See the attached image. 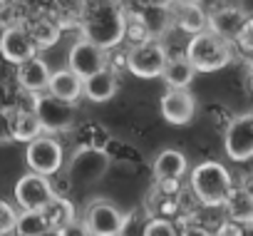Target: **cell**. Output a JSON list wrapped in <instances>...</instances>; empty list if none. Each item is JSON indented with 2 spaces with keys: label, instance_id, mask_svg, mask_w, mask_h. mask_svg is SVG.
Returning a JSON list of instances; mask_svg holds the SVG:
<instances>
[{
  "label": "cell",
  "instance_id": "18",
  "mask_svg": "<svg viewBox=\"0 0 253 236\" xmlns=\"http://www.w3.org/2000/svg\"><path fill=\"white\" fill-rule=\"evenodd\" d=\"M186 172H189V162H186L184 152H179V149H164L154 159L157 182H179Z\"/></svg>",
  "mask_w": 253,
  "mask_h": 236
},
{
  "label": "cell",
  "instance_id": "10",
  "mask_svg": "<svg viewBox=\"0 0 253 236\" xmlns=\"http://www.w3.org/2000/svg\"><path fill=\"white\" fill-rule=\"evenodd\" d=\"M55 196L52 182L47 177L40 174H23L15 182V204L20 206V211H42Z\"/></svg>",
  "mask_w": 253,
  "mask_h": 236
},
{
  "label": "cell",
  "instance_id": "7",
  "mask_svg": "<svg viewBox=\"0 0 253 236\" xmlns=\"http://www.w3.org/2000/svg\"><path fill=\"white\" fill-rule=\"evenodd\" d=\"M167 62H169V52L159 40H147V43L132 45L129 52H126V70L142 80L162 77Z\"/></svg>",
  "mask_w": 253,
  "mask_h": 236
},
{
  "label": "cell",
  "instance_id": "21",
  "mask_svg": "<svg viewBox=\"0 0 253 236\" xmlns=\"http://www.w3.org/2000/svg\"><path fill=\"white\" fill-rule=\"evenodd\" d=\"M223 209H226V219L233 221V224H238V226H246V224L253 221V199L241 187L233 189V194L228 196V201L223 204Z\"/></svg>",
  "mask_w": 253,
  "mask_h": 236
},
{
  "label": "cell",
  "instance_id": "1",
  "mask_svg": "<svg viewBox=\"0 0 253 236\" xmlns=\"http://www.w3.org/2000/svg\"><path fill=\"white\" fill-rule=\"evenodd\" d=\"M126 13L112 0H94L82 18V38L102 50H112L124 40Z\"/></svg>",
  "mask_w": 253,
  "mask_h": 236
},
{
  "label": "cell",
  "instance_id": "22",
  "mask_svg": "<svg viewBox=\"0 0 253 236\" xmlns=\"http://www.w3.org/2000/svg\"><path fill=\"white\" fill-rule=\"evenodd\" d=\"M45 219H47V226L50 229H57L62 231L67 224H72L77 216H75V204L70 196H52V201L42 209Z\"/></svg>",
  "mask_w": 253,
  "mask_h": 236
},
{
  "label": "cell",
  "instance_id": "23",
  "mask_svg": "<svg viewBox=\"0 0 253 236\" xmlns=\"http://www.w3.org/2000/svg\"><path fill=\"white\" fill-rule=\"evenodd\" d=\"M25 28H28V33H30V38H33V43H35L38 50L52 47V45L60 40V35H62L60 25H57L55 20H50V18H38V20H33V23L25 25Z\"/></svg>",
  "mask_w": 253,
  "mask_h": 236
},
{
  "label": "cell",
  "instance_id": "32",
  "mask_svg": "<svg viewBox=\"0 0 253 236\" xmlns=\"http://www.w3.org/2000/svg\"><path fill=\"white\" fill-rule=\"evenodd\" d=\"M179 236H213V234L204 229L201 224H186L184 229H179Z\"/></svg>",
  "mask_w": 253,
  "mask_h": 236
},
{
  "label": "cell",
  "instance_id": "24",
  "mask_svg": "<svg viewBox=\"0 0 253 236\" xmlns=\"http://www.w3.org/2000/svg\"><path fill=\"white\" fill-rule=\"evenodd\" d=\"M171 13H174L176 25H179L186 35H191V38L209 30V15H206L201 8H176V5H174Z\"/></svg>",
  "mask_w": 253,
  "mask_h": 236
},
{
  "label": "cell",
  "instance_id": "15",
  "mask_svg": "<svg viewBox=\"0 0 253 236\" xmlns=\"http://www.w3.org/2000/svg\"><path fill=\"white\" fill-rule=\"evenodd\" d=\"M246 20H248V15L241 8L226 5V8H218L216 13L209 15V30L216 33L218 38L228 40V43H236L241 28L246 25Z\"/></svg>",
  "mask_w": 253,
  "mask_h": 236
},
{
  "label": "cell",
  "instance_id": "4",
  "mask_svg": "<svg viewBox=\"0 0 253 236\" xmlns=\"http://www.w3.org/2000/svg\"><path fill=\"white\" fill-rule=\"evenodd\" d=\"M112 164V157L104 147H80L67 162L70 189H87L97 184Z\"/></svg>",
  "mask_w": 253,
  "mask_h": 236
},
{
  "label": "cell",
  "instance_id": "27",
  "mask_svg": "<svg viewBox=\"0 0 253 236\" xmlns=\"http://www.w3.org/2000/svg\"><path fill=\"white\" fill-rule=\"evenodd\" d=\"M142 236H179V229L169 219L152 216V219H147V224L142 229Z\"/></svg>",
  "mask_w": 253,
  "mask_h": 236
},
{
  "label": "cell",
  "instance_id": "29",
  "mask_svg": "<svg viewBox=\"0 0 253 236\" xmlns=\"http://www.w3.org/2000/svg\"><path fill=\"white\" fill-rule=\"evenodd\" d=\"M10 142H15L13 114H10V107H0V144H10Z\"/></svg>",
  "mask_w": 253,
  "mask_h": 236
},
{
  "label": "cell",
  "instance_id": "25",
  "mask_svg": "<svg viewBox=\"0 0 253 236\" xmlns=\"http://www.w3.org/2000/svg\"><path fill=\"white\" fill-rule=\"evenodd\" d=\"M139 18H142V23H144V28H147V33H149L152 40L162 38V35L171 28V23H174L171 8H169V10H164V8H147Z\"/></svg>",
  "mask_w": 253,
  "mask_h": 236
},
{
  "label": "cell",
  "instance_id": "16",
  "mask_svg": "<svg viewBox=\"0 0 253 236\" xmlns=\"http://www.w3.org/2000/svg\"><path fill=\"white\" fill-rule=\"evenodd\" d=\"M47 92L57 99H65V102H72L77 104V99L84 94V80L77 77L70 67H62V70H55L52 77H50V85H47Z\"/></svg>",
  "mask_w": 253,
  "mask_h": 236
},
{
  "label": "cell",
  "instance_id": "37",
  "mask_svg": "<svg viewBox=\"0 0 253 236\" xmlns=\"http://www.w3.org/2000/svg\"><path fill=\"white\" fill-rule=\"evenodd\" d=\"M241 236H253V221L243 226V231H241Z\"/></svg>",
  "mask_w": 253,
  "mask_h": 236
},
{
  "label": "cell",
  "instance_id": "5",
  "mask_svg": "<svg viewBox=\"0 0 253 236\" xmlns=\"http://www.w3.org/2000/svg\"><path fill=\"white\" fill-rule=\"evenodd\" d=\"M33 109L38 114V120H40L45 135L67 132V130L75 127V120H77V104L65 102V99H57L50 92L35 94L33 97Z\"/></svg>",
  "mask_w": 253,
  "mask_h": 236
},
{
  "label": "cell",
  "instance_id": "20",
  "mask_svg": "<svg viewBox=\"0 0 253 236\" xmlns=\"http://www.w3.org/2000/svg\"><path fill=\"white\" fill-rule=\"evenodd\" d=\"M162 77H164V82L169 85V90H186V87L194 82L196 70H194V65L189 62L186 55H176V57H169V62H167Z\"/></svg>",
  "mask_w": 253,
  "mask_h": 236
},
{
  "label": "cell",
  "instance_id": "28",
  "mask_svg": "<svg viewBox=\"0 0 253 236\" xmlns=\"http://www.w3.org/2000/svg\"><path fill=\"white\" fill-rule=\"evenodd\" d=\"M15 221H18V211L10 201L0 199V236L15 234Z\"/></svg>",
  "mask_w": 253,
  "mask_h": 236
},
{
  "label": "cell",
  "instance_id": "3",
  "mask_svg": "<svg viewBox=\"0 0 253 236\" xmlns=\"http://www.w3.org/2000/svg\"><path fill=\"white\" fill-rule=\"evenodd\" d=\"M184 55L189 57L196 72H216V70H223L233 60V43L206 30L189 38Z\"/></svg>",
  "mask_w": 253,
  "mask_h": 236
},
{
  "label": "cell",
  "instance_id": "33",
  "mask_svg": "<svg viewBox=\"0 0 253 236\" xmlns=\"http://www.w3.org/2000/svg\"><path fill=\"white\" fill-rule=\"evenodd\" d=\"M241 231H243V226H238V224H233V221H226L213 236H241Z\"/></svg>",
  "mask_w": 253,
  "mask_h": 236
},
{
  "label": "cell",
  "instance_id": "9",
  "mask_svg": "<svg viewBox=\"0 0 253 236\" xmlns=\"http://www.w3.org/2000/svg\"><path fill=\"white\" fill-rule=\"evenodd\" d=\"M223 149L233 162L253 159V112L236 114L223 132Z\"/></svg>",
  "mask_w": 253,
  "mask_h": 236
},
{
  "label": "cell",
  "instance_id": "11",
  "mask_svg": "<svg viewBox=\"0 0 253 236\" xmlns=\"http://www.w3.org/2000/svg\"><path fill=\"white\" fill-rule=\"evenodd\" d=\"M67 67H70L77 77L87 80V77H92V75H97V72H102V70L109 67V65H107V50H102V47H97L94 43H89V40L82 38V40H77V43L70 47Z\"/></svg>",
  "mask_w": 253,
  "mask_h": 236
},
{
  "label": "cell",
  "instance_id": "34",
  "mask_svg": "<svg viewBox=\"0 0 253 236\" xmlns=\"http://www.w3.org/2000/svg\"><path fill=\"white\" fill-rule=\"evenodd\" d=\"M144 3H147V8H164V10H169L174 5V0H144Z\"/></svg>",
  "mask_w": 253,
  "mask_h": 236
},
{
  "label": "cell",
  "instance_id": "12",
  "mask_svg": "<svg viewBox=\"0 0 253 236\" xmlns=\"http://www.w3.org/2000/svg\"><path fill=\"white\" fill-rule=\"evenodd\" d=\"M38 47L28 33L25 25H8L3 33H0V57L10 65H23L25 60L35 57Z\"/></svg>",
  "mask_w": 253,
  "mask_h": 236
},
{
  "label": "cell",
  "instance_id": "35",
  "mask_svg": "<svg viewBox=\"0 0 253 236\" xmlns=\"http://www.w3.org/2000/svg\"><path fill=\"white\" fill-rule=\"evenodd\" d=\"M204 0H174L176 8H201Z\"/></svg>",
  "mask_w": 253,
  "mask_h": 236
},
{
  "label": "cell",
  "instance_id": "14",
  "mask_svg": "<svg viewBox=\"0 0 253 236\" xmlns=\"http://www.w3.org/2000/svg\"><path fill=\"white\" fill-rule=\"evenodd\" d=\"M50 77H52V70L40 55H35V57H30V60H25L23 65L15 67V80H18L20 90L33 94V97L47 92Z\"/></svg>",
  "mask_w": 253,
  "mask_h": 236
},
{
  "label": "cell",
  "instance_id": "8",
  "mask_svg": "<svg viewBox=\"0 0 253 236\" xmlns=\"http://www.w3.org/2000/svg\"><path fill=\"white\" fill-rule=\"evenodd\" d=\"M82 221L92 236H119V234H124L126 224H129V216L119 206H114L112 201L97 199L84 209Z\"/></svg>",
  "mask_w": 253,
  "mask_h": 236
},
{
  "label": "cell",
  "instance_id": "31",
  "mask_svg": "<svg viewBox=\"0 0 253 236\" xmlns=\"http://www.w3.org/2000/svg\"><path fill=\"white\" fill-rule=\"evenodd\" d=\"M62 236H92V234L87 231V226H84L82 219H75L72 224H67V226L62 229Z\"/></svg>",
  "mask_w": 253,
  "mask_h": 236
},
{
  "label": "cell",
  "instance_id": "30",
  "mask_svg": "<svg viewBox=\"0 0 253 236\" xmlns=\"http://www.w3.org/2000/svg\"><path fill=\"white\" fill-rule=\"evenodd\" d=\"M236 45H238L241 52L253 55V18H248L246 25L241 28V33H238V38H236Z\"/></svg>",
  "mask_w": 253,
  "mask_h": 236
},
{
  "label": "cell",
  "instance_id": "13",
  "mask_svg": "<svg viewBox=\"0 0 253 236\" xmlns=\"http://www.w3.org/2000/svg\"><path fill=\"white\" fill-rule=\"evenodd\" d=\"M162 117L169 125H189L196 114V99L189 90H167L162 97Z\"/></svg>",
  "mask_w": 253,
  "mask_h": 236
},
{
  "label": "cell",
  "instance_id": "36",
  "mask_svg": "<svg viewBox=\"0 0 253 236\" xmlns=\"http://www.w3.org/2000/svg\"><path fill=\"white\" fill-rule=\"evenodd\" d=\"M238 187H241V189H243V191H246L251 199H253V174H248V177H246V179H243Z\"/></svg>",
  "mask_w": 253,
  "mask_h": 236
},
{
  "label": "cell",
  "instance_id": "2",
  "mask_svg": "<svg viewBox=\"0 0 253 236\" xmlns=\"http://www.w3.org/2000/svg\"><path fill=\"white\" fill-rule=\"evenodd\" d=\"M189 189L194 194V199L204 206H223L228 201V196L233 194L236 184L231 172L221 164V162H201L191 169L189 177Z\"/></svg>",
  "mask_w": 253,
  "mask_h": 236
},
{
  "label": "cell",
  "instance_id": "19",
  "mask_svg": "<svg viewBox=\"0 0 253 236\" xmlns=\"http://www.w3.org/2000/svg\"><path fill=\"white\" fill-rule=\"evenodd\" d=\"M114 94H117V75L109 67L84 80V97L89 102L102 104V102H109Z\"/></svg>",
  "mask_w": 253,
  "mask_h": 236
},
{
  "label": "cell",
  "instance_id": "17",
  "mask_svg": "<svg viewBox=\"0 0 253 236\" xmlns=\"http://www.w3.org/2000/svg\"><path fill=\"white\" fill-rule=\"evenodd\" d=\"M10 114H13V137H15V142L30 144L33 140H38V137L45 135L42 132V125L38 120V114L33 109V104H28V107H23V104L10 107Z\"/></svg>",
  "mask_w": 253,
  "mask_h": 236
},
{
  "label": "cell",
  "instance_id": "38",
  "mask_svg": "<svg viewBox=\"0 0 253 236\" xmlns=\"http://www.w3.org/2000/svg\"><path fill=\"white\" fill-rule=\"evenodd\" d=\"M42 236H62V231H57V229H47Z\"/></svg>",
  "mask_w": 253,
  "mask_h": 236
},
{
  "label": "cell",
  "instance_id": "6",
  "mask_svg": "<svg viewBox=\"0 0 253 236\" xmlns=\"http://www.w3.org/2000/svg\"><path fill=\"white\" fill-rule=\"evenodd\" d=\"M25 164L33 174H40L47 179L57 177L65 167V149L55 137L42 135L25 147Z\"/></svg>",
  "mask_w": 253,
  "mask_h": 236
},
{
  "label": "cell",
  "instance_id": "26",
  "mask_svg": "<svg viewBox=\"0 0 253 236\" xmlns=\"http://www.w3.org/2000/svg\"><path fill=\"white\" fill-rule=\"evenodd\" d=\"M47 229L50 226L42 211H18L15 236H42Z\"/></svg>",
  "mask_w": 253,
  "mask_h": 236
},
{
  "label": "cell",
  "instance_id": "39",
  "mask_svg": "<svg viewBox=\"0 0 253 236\" xmlns=\"http://www.w3.org/2000/svg\"><path fill=\"white\" fill-rule=\"evenodd\" d=\"M119 236H124V234H119Z\"/></svg>",
  "mask_w": 253,
  "mask_h": 236
}]
</instances>
